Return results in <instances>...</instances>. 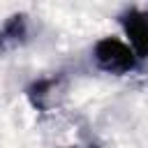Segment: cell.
Returning <instances> with one entry per match:
<instances>
[{
  "label": "cell",
  "instance_id": "5",
  "mask_svg": "<svg viewBox=\"0 0 148 148\" xmlns=\"http://www.w3.org/2000/svg\"><path fill=\"white\" fill-rule=\"evenodd\" d=\"M65 148H74V146H65Z\"/></svg>",
  "mask_w": 148,
  "mask_h": 148
},
{
  "label": "cell",
  "instance_id": "4",
  "mask_svg": "<svg viewBox=\"0 0 148 148\" xmlns=\"http://www.w3.org/2000/svg\"><path fill=\"white\" fill-rule=\"evenodd\" d=\"M28 42V16L25 14H12L5 25L0 28V53L12 51Z\"/></svg>",
  "mask_w": 148,
  "mask_h": 148
},
{
  "label": "cell",
  "instance_id": "2",
  "mask_svg": "<svg viewBox=\"0 0 148 148\" xmlns=\"http://www.w3.org/2000/svg\"><path fill=\"white\" fill-rule=\"evenodd\" d=\"M118 21L130 39V49L136 56V60L148 58V12L127 7L125 12L118 14Z\"/></svg>",
  "mask_w": 148,
  "mask_h": 148
},
{
  "label": "cell",
  "instance_id": "1",
  "mask_svg": "<svg viewBox=\"0 0 148 148\" xmlns=\"http://www.w3.org/2000/svg\"><path fill=\"white\" fill-rule=\"evenodd\" d=\"M92 58H95V65L106 72V74H130L134 67H136V56L132 53V49L116 39V37H102L95 42L92 46Z\"/></svg>",
  "mask_w": 148,
  "mask_h": 148
},
{
  "label": "cell",
  "instance_id": "3",
  "mask_svg": "<svg viewBox=\"0 0 148 148\" xmlns=\"http://www.w3.org/2000/svg\"><path fill=\"white\" fill-rule=\"evenodd\" d=\"M62 90H65V76L53 74V76H44V79L32 81L25 88V97L32 104V109L49 111L58 104V99L62 97Z\"/></svg>",
  "mask_w": 148,
  "mask_h": 148
}]
</instances>
